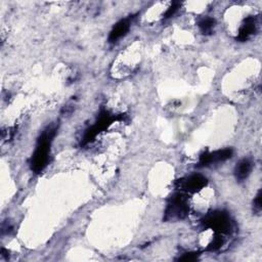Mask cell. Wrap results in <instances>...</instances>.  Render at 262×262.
I'll return each mask as SVG.
<instances>
[{
  "label": "cell",
  "mask_w": 262,
  "mask_h": 262,
  "mask_svg": "<svg viewBox=\"0 0 262 262\" xmlns=\"http://www.w3.org/2000/svg\"><path fill=\"white\" fill-rule=\"evenodd\" d=\"M223 243H224V240H223V238L221 236V234L217 233L215 238L213 239V241L211 242V244H209V246H208L207 249H208L209 251H217V250H219V249L222 247Z\"/></svg>",
  "instance_id": "obj_10"
},
{
  "label": "cell",
  "mask_w": 262,
  "mask_h": 262,
  "mask_svg": "<svg viewBox=\"0 0 262 262\" xmlns=\"http://www.w3.org/2000/svg\"><path fill=\"white\" fill-rule=\"evenodd\" d=\"M189 211L190 208L188 205V199L183 194L177 193L173 195L169 200L165 211V220H181L186 217Z\"/></svg>",
  "instance_id": "obj_3"
},
{
  "label": "cell",
  "mask_w": 262,
  "mask_h": 262,
  "mask_svg": "<svg viewBox=\"0 0 262 262\" xmlns=\"http://www.w3.org/2000/svg\"><path fill=\"white\" fill-rule=\"evenodd\" d=\"M253 207H254V210L256 212H258V213L261 211V191L258 192V194L256 195V197L254 199Z\"/></svg>",
  "instance_id": "obj_12"
},
{
  "label": "cell",
  "mask_w": 262,
  "mask_h": 262,
  "mask_svg": "<svg viewBox=\"0 0 262 262\" xmlns=\"http://www.w3.org/2000/svg\"><path fill=\"white\" fill-rule=\"evenodd\" d=\"M130 29V22L128 20H122L119 23L115 25V27L113 30L111 31L110 36H109V41L110 42H116L119 40L121 37L125 36L126 33Z\"/></svg>",
  "instance_id": "obj_8"
},
{
  "label": "cell",
  "mask_w": 262,
  "mask_h": 262,
  "mask_svg": "<svg viewBox=\"0 0 262 262\" xmlns=\"http://www.w3.org/2000/svg\"><path fill=\"white\" fill-rule=\"evenodd\" d=\"M215 20L213 18H205L199 22V28L203 34H211L215 27Z\"/></svg>",
  "instance_id": "obj_9"
},
{
  "label": "cell",
  "mask_w": 262,
  "mask_h": 262,
  "mask_svg": "<svg viewBox=\"0 0 262 262\" xmlns=\"http://www.w3.org/2000/svg\"><path fill=\"white\" fill-rule=\"evenodd\" d=\"M55 134L56 130L49 128L39 137L31 161V168L35 173H40L47 166L49 161V153H51V145Z\"/></svg>",
  "instance_id": "obj_1"
},
{
  "label": "cell",
  "mask_w": 262,
  "mask_h": 262,
  "mask_svg": "<svg viewBox=\"0 0 262 262\" xmlns=\"http://www.w3.org/2000/svg\"><path fill=\"white\" fill-rule=\"evenodd\" d=\"M256 31H257L256 18L255 17H249L244 21L242 27L240 28L239 35H238V37H236V39L241 42L247 41L253 34L256 33Z\"/></svg>",
  "instance_id": "obj_6"
},
{
  "label": "cell",
  "mask_w": 262,
  "mask_h": 262,
  "mask_svg": "<svg viewBox=\"0 0 262 262\" xmlns=\"http://www.w3.org/2000/svg\"><path fill=\"white\" fill-rule=\"evenodd\" d=\"M207 183L208 180L205 176L201 175V174H193V175L178 181V189L186 193L195 194L204 189Z\"/></svg>",
  "instance_id": "obj_4"
},
{
  "label": "cell",
  "mask_w": 262,
  "mask_h": 262,
  "mask_svg": "<svg viewBox=\"0 0 262 262\" xmlns=\"http://www.w3.org/2000/svg\"><path fill=\"white\" fill-rule=\"evenodd\" d=\"M252 168H253V163L250 159L241 160L239 163L236 164L235 169H234V174H235L236 179L243 181L246 178H248V176L250 175V173L252 171Z\"/></svg>",
  "instance_id": "obj_7"
},
{
  "label": "cell",
  "mask_w": 262,
  "mask_h": 262,
  "mask_svg": "<svg viewBox=\"0 0 262 262\" xmlns=\"http://www.w3.org/2000/svg\"><path fill=\"white\" fill-rule=\"evenodd\" d=\"M233 155V151L232 148H224L215 151L213 153L205 152L200 156L199 164L200 166H209L213 163H218V162H223L231 159Z\"/></svg>",
  "instance_id": "obj_5"
},
{
  "label": "cell",
  "mask_w": 262,
  "mask_h": 262,
  "mask_svg": "<svg viewBox=\"0 0 262 262\" xmlns=\"http://www.w3.org/2000/svg\"><path fill=\"white\" fill-rule=\"evenodd\" d=\"M179 2H173L171 4V6L167 9V11L165 12V15H164V19H169L171 18L172 16L175 15V12L178 10L179 8Z\"/></svg>",
  "instance_id": "obj_11"
},
{
  "label": "cell",
  "mask_w": 262,
  "mask_h": 262,
  "mask_svg": "<svg viewBox=\"0 0 262 262\" xmlns=\"http://www.w3.org/2000/svg\"><path fill=\"white\" fill-rule=\"evenodd\" d=\"M198 253H185L183 256H181L179 258L180 261H186V262H191V261H195L198 259Z\"/></svg>",
  "instance_id": "obj_13"
},
{
  "label": "cell",
  "mask_w": 262,
  "mask_h": 262,
  "mask_svg": "<svg viewBox=\"0 0 262 262\" xmlns=\"http://www.w3.org/2000/svg\"><path fill=\"white\" fill-rule=\"evenodd\" d=\"M203 224L206 229H210L219 234H229L233 230V219L224 211H215L209 213L203 219Z\"/></svg>",
  "instance_id": "obj_2"
}]
</instances>
